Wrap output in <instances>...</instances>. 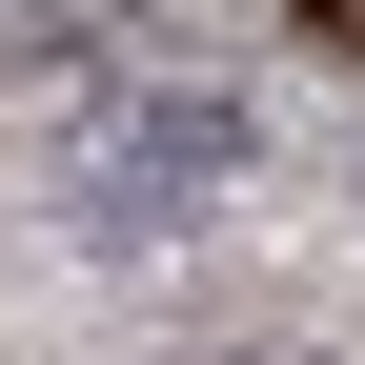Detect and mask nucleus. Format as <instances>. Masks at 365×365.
<instances>
[{"label": "nucleus", "instance_id": "1", "mask_svg": "<svg viewBox=\"0 0 365 365\" xmlns=\"http://www.w3.org/2000/svg\"><path fill=\"white\" fill-rule=\"evenodd\" d=\"M203 182H244V102H223V81H143V102L81 143V203L102 223H163V203H203Z\"/></svg>", "mask_w": 365, "mask_h": 365}]
</instances>
